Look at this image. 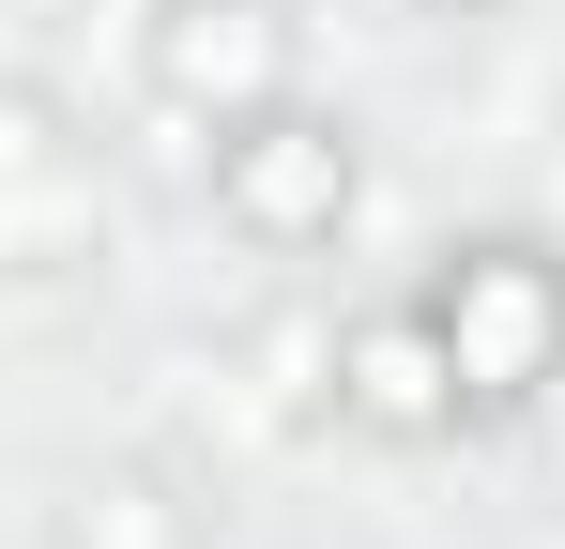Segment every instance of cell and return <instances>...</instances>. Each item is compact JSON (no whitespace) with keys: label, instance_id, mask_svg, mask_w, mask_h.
Segmentation results:
<instances>
[{"label":"cell","instance_id":"1","mask_svg":"<svg viewBox=\"0 0 565 549\" xmlns=\"http://www.w3.org/2000/svg\"><path fill=\"white\" fill-rule=\"evenodd\" d=\"M428 336H444V381L473 412H520L565 381V274L535 245H459L428 274Z\"/></svg>","mask_w":565,"mask_h":549},{"label":"cell","instance_id":"2","mask_svg":"<svg viewBox=\"0 0 565 549\" xmlns=\"http://www.w3.org/2000/svg\"><path fill=\"white\" fill-rule=\"evenodd\" d=\"M214 214H230L260 260H306V245L352 214V138H337V122H290V107H245L230 153H214Z\"/></svg>","mask_w":565,"mask_h":549},{"label":"cell","instance_id":"3","mask_svg":"<svg viewBox=\"0 0 565 549\" xmlns=\"http://www.w3.org/2000/svg\"><path fill=\"white\" fill-rule=\"evenodd\" d=\"M153 77L184 92V107H214V122L276 107V77H290L276 0H169V15H153Z\"/></svg>","mask_w":565,"mask_h":549},{"label":"cell","instance_id":"4","mask_svg":"<svg viewBox=\"0 0 565 549\" xmlns=\"http://www.w3.org/2000/svg\"><path fill=\"white\" fill-rule=\"evenodd\" d=\"M337 397H352L367 428H397V443H413V428H459V381H444L428 305H413V321H352V336H337Z\"/></svg>","mask_w":565,"mask_h":549},{"label":"cell","instance_id":"5","mask_svg":"<svg viewBox=\"0 0 565 549\" xmlns=\"http://www.w3.org/2000/svg\"><path fill=\"white\" fill-rule=\"evenodd\" d=\"M62 549H214V504H199L184 473H93L77 504H62Z\"/></svg>","mask_w":565,"mask_h":549}]
</instances>
